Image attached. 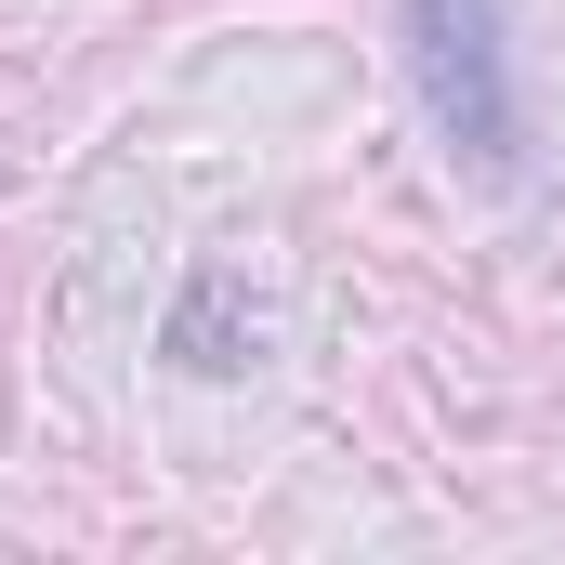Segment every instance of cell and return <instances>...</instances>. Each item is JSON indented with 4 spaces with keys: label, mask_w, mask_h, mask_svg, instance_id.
Segmentation results:
<instances>
[{
    "label": "cell",
    "mask_w": 565,
    "mask_h": 565,
    "mask_svg": "<svg viewBox=\"0 0 565 565\" xmlns=\"http://www.w3.org/2000/svg\"><path fill=\"white\" fill-rule=\"evenodd\" d=\"M408 66H422L434 132L473 171H513V79H500V0H408Z\"/></svg>",
    "instance_id": "cell-1"
}]
</instances>
